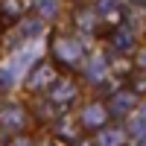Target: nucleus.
<instances>
[{
	"mask_svg": "<svg viewBox=\"0 0 146 146\" xmlns=\"http://www.w3.org/2000/svg\"><path fill=\"white\" fill-rule=\"evenodd\" d=\"M56 53H58V58L70 62V58H76V56L82 53V47L76 44V38H70V41H58V44H56Z\"/></svg>",
	"mask_w": 146,
	"mask_h": 146,
	"instance_id": "obj_1",
	"label": "nucleus"
},
{
	"mask_svg": "<svg viewBox=\"0 0 146 146\" xmlns=\"http://www.w3.org/2000/svg\"><path fill=\"white\" fill-rule=\"evenodd\" d=\"M102 120H105V108H100V105H88L85 114H82V123L85 126H100Z\"/></svg>",
	"mask_w": 146,
	"mask_h": 146,
	"instance_id": "obj_2",
	"label": "nucleus"
},
{
	"mask_svg": "<svg viewBox=\"0 0 146 146\" xmlns=\"http://www.w3.org/2000/svg\"><path fill=\"white\" fill-rule=\"evenodd\" d=\"M3 123H6L9 129H21V126H23V111H21L18 105L6 108V111H3Z\"/></svg>",
	"mask_w": 146,
	"mask_h": 146,
	"instance_id": "obj_3",
	"label": "nucleus"
},
{
	"mask_svg": "<svg viewBox=\"0 0 146 146\" xmlns=\"http://www.w3.org/2000/svg\"><path fill=\"white\" fill-rule=\"evenodd\" d=\"M120 143H123V129L100 131V146H120Z\"/></svg>",
	"mask_w": 146,
	"mask_h": 146,
	"instance_id": "obj_4",
	"label": "nucleus"
},
{
	"mask_svg": "<svg viewBox=\"0 0 146 146\" xmlns=\"http://www.w3.org/2000/svg\"><path fill=\"white\" fill-rule=\"evenodd\" d=\"M131 102H135V96H131V94H117L111 111H114V114H123V111H129V108H131Z\"/></svg>",
	"mask_w": 146,
	"mask_h": 146,
	"instance_id": "obj_5",
	"label": "nucleus"
},
{
	"mask_svg": "<svg viewBox=\"0 0 146 146\" xmlns=\"http://www.w3.org/2000/svg\"><path fill=\"white\" fill-rule=\"evenodd\" d=\"M50 76H53V67H50V64H44V67L35 73L29 82H32V88H41V85H47V79H50Z\"/></svg>",
	"mask_w": 146,
	"mask_h": 146,
	"instance_id": "obj_6",
	"label": "nucleus"
},
{
	"mask_svg": "<svg viewBox=\"0 0 146 146\" xmlns=\"http://www.w3.org/2000/svg\"><path fill=\"white\" fill-rule=\"evenodd\" d=\"M38 9L44 18H53L56 15V0H38Z\"/></svg>",
	"mask_w": 146,
	"mask_h": 146,
	"instance_id": "obj_7",
	"label": "nucleus"
},
{
	"mask_svg": "<svg viewBox=\"0 0 146 146\" xmlns=\"http://www.w3.org/2000/svg\"><path fill=\"white\" fill-rule=\"evenodd\" d=\"M102 70H105V62H102V58H94V64H91V79H96V76H102Z\"/></svg>",
	"mask_w": 146,
	"mask_h": 146,
	"instance_id": "obj_8",
	"label": "nucleus"
},
{
	"mask_svg": "<svg viewBox=\"0 0 146 146\" xmlns=\"http://www.w3.org/2000/svg\"><path fill=\"white\" fill-rule=\"evenodd\" d=\"M117 47H123V50H129V47H131L129 32H117Z\"/></svg>",
	"mask_w": 146,
	"mask_h": 146,
	"instance_id": "obj_9",
	"label": "nucleus"
},
{
	"mask_svg": "<svg viewBox=\"0 0 146 146\" xmlns=\"http://www.w3.org/2000/svg\"><path fill=\"white\" fill-rule=\"evenodd\" d=\"M12 146H29V140H15Z\"/></svg>",
	"mask_w": 146,
	"mask_h": 146,
	"instance_id": "obj_10",
	"label": "nucleus"
},
{
	"mask_svg": "<svg viewBox=\"0 0 146 146\" xmlns=\"http://www.w3.org/2000/svg\"><path fill=\"white\" fill-rule=\"evenodd\" d=\"M137 3H146V0H137Z\"/></svg>",
	"mask_w": 146,
	"mask_h": 146,
	"instance_id": "obj_11",
	"label": "nucleus"
},
{
	"mask_svg": "<svg viewBox=\"0 0 146 146\" xmlns=\"http://www.w3.org/2000/svg\"><path fill=\"white\" fill-rule=\"evenodd\" d=\"M143 64H146V56H143Z\"/></svg>",
	"mask_w": 146,
	"mask_h": 146,
	"instance_id": "obj_12",
	"label": "nucleus"
}]
</instances>
